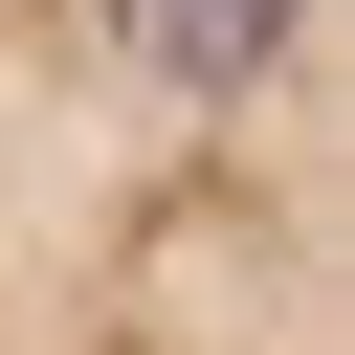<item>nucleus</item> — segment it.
<instances>
[{"mask_svg": "<svg viewBox=\"0 0 355 355\" xmlns=\"http://www.w3.org/2000/svg\"><path fill=\"white\" fill-rule=\"evenodd\" d=\"M0 355H355V0H0Z\"/></svg>", "mask_w": 355, "mask_h": 355, "instance_id": "1", "label": "nucleus"}]
</instances>
